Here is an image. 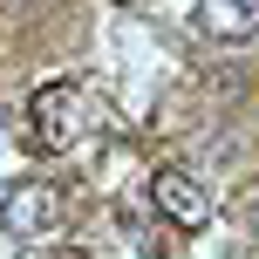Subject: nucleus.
<instances>
[{
    "mask_svg": "<svg viewBox=\"0 0 259 259\" xmlns=\"http://www.w3.org/2000/svg\"><path fill=\"white\" fill-rule=\"evenodd\" d=\"M27 130H34V143L48 157L55 150H75V143L89 137V82H75V75L41 82L34 103H27Z\"/></svg>",
    "mask_w": 259,
    "mask_h": 259,
    "instance_id": "nucleus-1",
    "label": "nucleus"
},
{
    "mask_svg": "<svg viewBox=\"0 0 259 259\" xmlns=\"http://www.w3.org/2000/svg\"><path fill=\"white\" fill-rule=\"evenodd\" d=\"M150 205L164 211L170 225H178V232H205L211 225V191H205V178H198V170H184V164H164L150 178Z\"/></svg>",
    "mask_w": 259,
    "mask_h": 259,
    "instance_id": "nucleus-2",
    "label": "nucleus"
},
{
    "mask_svg": "<svg viewBox=\"0 0 259 259\" xmlns=\"http://www.w3.org/2000/svg\"><path fill=\"white\" fill-rule=\"evenodd\" d=\"M0 225H7L14 239L55 232V225H62V191H55V184H41V178L7 184V191H0Z\"/></svg>",
    "mask_w": 259,
    "mask_h": 259,
    "instance_id": "nucleus-3",
    "label": "nucleus"
},
{
    "mask_svg": "<svg viewBox=\"0 0 259 259\" xmlns=\"http://www.w3.org/2000/svg\"><path fill=\"white\" fill-rule=\"evenodd\" d=\"M198 27L211 41H246L259 34V0H198Z\"/></svg>",
    "mask_w": 259,
    "mask_h": 259,
    "instance_id": "nucleus-4",
    "label": "nucleus"
},
{
    "mask_svg": "<svg viewBox=\"0 0 259 259\" xmlns=\"http://www.w3.org/2000/svg\"><path fill=\"white\" fill-rule=\"evenodd\" d=\"M252 232H259V198H252Z\"/></svg>",
    "mask_w": 259,
    "mask_h": 259,
    "instance_id": "nucleus-5",
    "label": "nucleus"
}]
</instances>
